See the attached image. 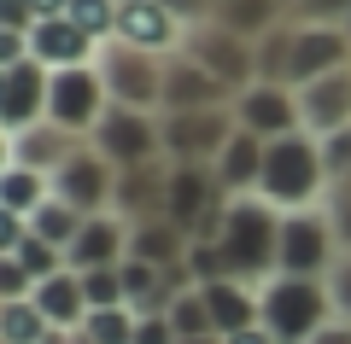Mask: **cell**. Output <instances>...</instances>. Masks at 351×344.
I'll return each instance as SVG.
<instances>
[{
	"label": "cell",
	"instance_id": "d4e9b609",
	"mask_svg": "<svg viewBox=\"0 0 351 344\" xmlns=\"http://www.w3.org/2000/svg\"><path fill=\"white\" fill-rule=\"evenodd\" d=\"M36 309L53 321V327H82L88 321V292H82V274L76 269H59L47 274V280H36Z\"/></svg>",
	"mask_w": 351,
	"mask_h": 344
},
{
	"label": "cell",
	"instance_id": "52a82bcc",
	"mask_svg": "<svg viewBox=\"0 0 351 344\" xmlns=\"http://www.w3.org/2000/svg\"><path fill=\"white\" fill-rule=\"evenodd\" d=\"M199 70H211L217 82H228L240 94L246 82H258V41L234 36V29H223L217 18H199V24H188V36H182V47Z\"/></svg>",
	"mask_w": 351,
	"mask_h": 344
},
{
	"label": "cell",
	"instance_id": "83f0119b",
	"mask_svg": "<svg viewBox=\"0 0 351 344\" xmlns=\"http://www.w3.org/2000/svg\"><path fill=\"white\" fill-rule=\"evenodd\" d=\"M82 222H88L82 210H76V204H64V198L53 193L47 204H41L36 216H29V234H41L47 246H59V251H71V239L82 234Z\"/></svg>",
	"mask_w": 351,
	"mask_h": 344
},
{
	"label": "cell",
	"instance_id": "5b68a950",
	"mask_svg": "<svg viewBox=\"0 0 351 344\" xmlns=\"http://www.w3.org/2000/svg\"><path fill=\"white\" fill-rule=\"evenodd\" d=\"M94 152H100L112 170H147V163H164V123L158 111H135V105H112L94 123Z\"/></svg>",
	"mask_w": 351,
	"mask_h": 344
},
{
	"label": "cell",
	"instance_id": "d6a6232c",
	"mask_svg": "<svg viewBox=\"0 0 351 344\" xmlns=\"http://www.w3.org/2000/svg\"><path fill=\"white\" fill-rule=\"evenodd\" d=\"M6 257H18L29 274H36V280H47V274L71 269V263H64V251H59V246H47L41 234H24V239H18V251H6Z\"/></svg>",
	"mask_w": 351,
	"mask_h": 344
},
{
	"label": "cell",
	"instance_id": "f546056e",
	"mask_svg": "<svg viewBox=\"0 0 351 344\" xmlns=\"http://www.w3.org/2000/svg\"><path fill=\"white\" fill-rule=\"evenodd\" d=\"M135 327H141V315L129 304H117V309H88V321L76 332H88L94 344H135Z\"/></svg>",
	"mask_w": 351,
	"mask_h": 344
},
{
	"label": "cell",
	"instance_id": "484cf974",
	"mask_svg": "<svg viewBox=\"0 0 351 344\" xmlns=\"http://www.w3.org/2000/svg\"><path fill=\"white\" fill-rule=\"evenodd\" d=\"M47 198H53V175L24 170V163H0V210H6V216H24L29 222Z\"/></svg>",
	"mask_w": 351,
	"mask_h": 344
},
{
	"label": "cell",
	"instance_id": "9c48e42d",
	"mask_svg": "<svg viewBox=\"0 0 351 344\" xmlns=\"http://www.w3.org/2000/svg\"><path fill=\"white\" fill-rule=\"evenodd\" d=\"M106 111H112V94H106L100 70L94 64H71V70H53L47 82V123L71 129V135H94Z\"/></svg>",
	"mask_w": 351,
	"mask_h": 344
},
{
	"label": "cell",
	"instance_id": "30bf717a",
	"mask_svg": "<svg viewBox=\"0 0 351 344\" xmlns=\"http://www.w3.org/2000/svg\"><path fill=\"white\" fill-rule=\"evenodd\" d=\"M234 123L258 140H281L293 129H304L299 123V88L293 82H246L234 94Z\"/></svg>",
	"mask_w": 351,
	"mask_h": 344
},
{
	"label": "cell",
	"instance_id": "6da1fadb",
	"mask_svg": "<svg viewBox=\"0 0 351 344\" xmlns=\"http://www.w3.org/2000/svg\"><path fill=\"white\" fill-rule=\"evenodd\" d=\"M217 251H223V263H228L234 280L263 286L269 274L281 269V210L269 204L263 193L228 198L223 222H217Z\"/></svg>",
	"mask_w": 351,
	"mask_h": 344
},
{
	"label": "cell",
	"instance_id": "836d02e7",
	"mask_svg": "<svg viewBox=\"0 0 351 344\" xmlns=\"http://www.w3.org/2000/svg\"><path fill=\"white\" fill-rule=\"evenodd\" d=\"M82 274V269H76ZM82 292H88V309H117V304H129L123 297V263L117 269H88L82 274Z\"/></svg>",
	"mask_w": 351,
	"mask_h": 344
},
{
	"label": "cell",
	"instance_id": "3957f363",
	"mask_svg": "<svg viewBox=\"0 0 351 344\" xmlns=\"http://www.w3.org/2000/svg\"><path fill=\"white\" fill-rule=\"evenodd\" d=\"M334 321V292L311 274H269L258 286V327L276 332V344H311Z\"/></svg>",
	"mask_w": 351,
	"mask_h": 344
},
{
	"label": "cell",
	"instance_id": "4fadbf2b",
	"mask_svg": "<svg viewBox=\"0 0 351 344\" xmlns=\"http://www.w3.org/2000/svg\"><path fill=\"white\" fill-rule=\"evenodd\" d=\"M53 193H59L64 204H76L82 216H100V210H112V198H117V170L94 152V140H88V146L53 175Z\"/></svg>",
	"mask_w": 351,
	"mask_h": 344
},
{
	"label": "cell",
	"instance_id": "f1b7e54d",
	"mask_svg": "<svg viewBox=\"0 0 351 344\" xmlns=\"http://www.w3.org/2000/svg\"><path fill=\"white\" fill-rule=\"evenodd\" d=\"M170 327H176V344H182V339H211V332H217L211 304H205V292H199V286L176 292V304H170Z\"/></svg>",
	"mask_w": 351,
	"mask_h": 344
},
{
	"label": "cell",
	"instance_id": "ee69618b",
	"mask_svg": "<svg viewBox=\"0 0 351 344\" xmlns=\"http://www.w3.org/2000/svg\"><path fill=\"white\" fill-rule=\"evenodd\" d=\"M76 344H94V339H88V332H76Z\"/></svg>",
	"mask_w": 351,
	"mask_h": 344
},
{
	"label": "cell",
	"instance_id": "ba28073f",
	"mask_svg": "<svg viewBox=\"0 0 351 344\" xmlns=\"http://www.w3.org/2000/svg\"><path fill=\"white\" fill-rule=\"evenodd\" d=\"M164 123V158L170 163H217V152L234 140V105L211 111H158Z\"/></svg>",
	"mask_w": 351,
	"mask_h": 344
},
{
	"label": "cell",
	"instance_id": "d6986e66",
	"mask_svg": "<svg viewBox=\"0 0 351 344\" xmlns=\"http://www.w3.org/2000/svg\"><path fill=\"white\" fill-rule=\"evenodd\" d=\"M299 123L311 129L316 140L334 135V129H351V70L316 76V82L299 88Z\"/></svg>",
	"mask_w": 351,
	"mask_h": 344
},
{
	"label": "cell",
	"instance_id": "d590c367",
	"mask_svg": "<svg viewBox=\"0 0 351 344\" xmlns=\"http://www.w3.org/2000/svg\"><path fill=\"white\" fill-rule=\"evenodd\" d=\"M293 18L299 24H346L351 0H293Z\"/></svg>",
	"mask_w": 351,
	"mask_h": 344
},
{
	"label": "cell",
	"instance_id": "b9f144b4",
	"mask_svg": "<svg viewBox=\"0 0 351 344\" xmlns=\"http://www.w3.org/2000/svg\"><path fill=\"white\" fill-rule=\"evenodd\" d=\"M41 344H76V327H53V332H47Z\"/></svg>",
	"mask_w": 351,
	"mask_h": 344
},
{
	"label": "cell",
	"instance_id": "e575fe53",
	"mask_svg": "<svg viewBox=\"0 0 351 344\" xmlns=\"http://www.w3.org/2000/svg\"><path fill=\"white\" fill-rule=\"evenodd\" d=\"M322 163H328V193H334L339 181H351V129L322 135Z\"/></svg>",
	"mask_w": 351,
	"mask_h": 344
},
{
	"label": "cell",
	"instance_id": "f6af8a7d",
	"mask_svg": "<svg viewBox=\"0 0 351 344\" xmlns=\"http://www.w3.org/2000/svg\"><path fill=\"white\" fill-rule=\"evenodd\" d=\"M346 29H351V18H346Z\"/></svg>",
	"mask_w": 351,
	"mask_h": 344
},
{
	"label": "cell",
	"instance_id": "74e56055",
	"mask_svg": "<svg viewBox=\"0 0 351 344\" xmlns=\"http://www.w3.org/2000/svg\"><path fill=\"white\" fill-rule=\"evenodd\" d=\"M135 344H176V327H170V315H141V327H135Z\"/></svg>",
	"mask_w": 351,
	"mask_h": 344
},
{
	"label": "cell",
	"instance_id": "e0dca14e",
	"mask_svg": "<svg viewBox=\"0 0 351 344\" xmlns=\"http://www.w3.org/2000/svg\"><path fill=\"white\" fill-rule=\"evenodd\" d=\"M29 59H41L47 70H71V64H94L100 59V41L88 36V29H76L71 18H36L29 24Z\"/></svg>",
	"mask_w": 351,
	"mask_h": 344
},
{
	"label": "cell",
	"instance_id": "ac0fdd59",
	"mask_svg": "<svg viewBox=\"0 0 351 344\" xmlns=\"http://www.w3.org/2000/svg\"><path fill=\"white\" fill-rule=\"evenodd\" d=\"M129 257V222L117 216V210H100V216L82 222V234L71 239V251H64V263L71 269H117V263Z\"/></svg>",
	"mask_w": 351,
	"mask_h": 344
},
{
	"label": "cell",
	"instance_id": "7a4b0ae2",
	"mask_svg": "<svg viewBox=\"0 0 351 344\" xmlns=\"http://www.w3.org/2000/svg\"><path fill=\"white\" fill-rule=\"evenodd\" d=\"M258 193L269 198L281 216L328 204V163H322V140H316L311 129H293V135L269 140V146H263V181H258Z\"/></svg>",
	"mask_w": 351,
	"mask_h": 344
},
{
	"label": "cell",
	"instance_id": "f35d334b",
	"mask_svg": "<svg viewBox=\"0 0 351 344\" xmlns=\"http://www.w3.org/2000/svg\"><path fill=\"white\" fill-rule=\"evenodd\" d=\"M182 24H199V18H211V0H164Z\"/></svg>",
	"mask_w": 351,
	"mask_h": 344
},
{
	"label": "cell",
	"instance_id": "7402d4cb",
	"mask_svg": "<svg viewBox=\"0 0 351 344\" xmlns=\"http://www.w3.org/2000/svg\"><path fill=\"white\" fill-rule=\"evenodd\" d=\"M263 146H269V140H258V135H246V129H234V140L217 152L211 170H217V181H223L228 198L258 193V181H263Z\"/></svg>",
	"mask_w": 351,
	"mask_h": 344
},
{
	"label": "cell",
	"instance_id": "8fae6325",
	"mask_svg": "<svg viewBox=\"0 0 351 344\" xmlns=\"http://www.w3.org/2000/svg\"><path fill=\"white\" fill-rule=\"evenodd\" d=\"M351 70V29L346 24H299L293 18V64H287V82L304 88L316 76H334Z\"/></svg>",
	"mask_w": 351,
	"mask_h": 344
},
{
	"label": "cell",
	"instance_id": "2e32d148",
	"mask_svg": "<svg viewBox=\"0 0 351 344\" xmlns=\"http://www.w3.org/2000/svg\"><path fill=\"white\" fill-rule=\"evenodd\" d=\"M211 105H234V88L217 82L211 70H199L188 53H170V64H164V111H211Z\"/></svg>",
	"mask_w": 351,
	"mask_h": 344
},
{
	"label": "cell",
	"instance_id": "603a6c76",
	"mask_svg": "<svg viewBox=\"0 0 351 344\" xmlns=\"http://www.w3.org/2000/svg\"><path fill=\"white\" fill-rule=\"evenodd\" d=\"M199 292H205V304H211L217 339H228V332H240V327H258V286H252V280L223 274V280L199 286Z\"/></svg>",
	"mask_w": 351,
	"mask_h": 344
},
{
	"label": "cell",
	"instance_id": "277c9868",
	"mask_svg": "<svg viewBox=\"0 0 351 344\" xmlns=\"http://www.w3.org/2000/svg\"><path fill=\"white\" fill-rule=\"evenodd\" d=\"M164 53H147V47H129V41H100V59H94V70H100L106 94H112V105H135V111H164Z\"/></svg>",
	"mask_w": 351,
	"mask_h": 344
},
{
	"label": "cell",
	"instance_id": "4316f807",
	"mask_svg": "<svg viewBox=\"0 0 351 344\" xmlns=\"http://www.w3.org/2000/svg\"><path fill=\"white\" fill-rule=\"evenodd\" d=\"M53 321L36 309V297H6L0 304V344H41Z\"/></svg>",
	"mask_w": 351,
	"mask_h": 344
},
{
	"label": "cell",
	"instance_id": "8d00e7d4",
	"mask_svg": "<svg viewBox=\"0 0 351 344\" xmlns=\"http://www.w3.org/2000/svg\"><path fill=\"white\" fill-rule=\"evenodd\" d=\"M29 292H36V274L18 257H0V304H6V297H29Z\"/></svg>",
	"mask_w": 351,
	"mask_h": 344
},
{
	"label": "cell",
	"instance_id": "7c38bea8",
	"mask_svg": "<svg viewBox=\"0 0 351 344\" xmlns=\"http://www.w3.org/2000/svg\"><path fill=\"white\" fill-rule=\"evenodd\" d=\"M47 82H53V70L41 59L0 64V129L6 135H18L29 123H47Z\"/></svg>",
	"mask_w": 351,
	"mask_h": 344
},
{
	"label": "cell",
	"instance_id": "4dcf8cb0",
	"mask_svg": "<svg viewBox=\"0 0 351 344\" xmlns=\"http://www.w3.org/2000/svg\"><path fill=\"white\" fill-rule=\"evenodd\" d=\"M287 64H293V18L258 41V82H287Z\"/></svg>",
	"mask_w": 351,
	"mask_h": 344
},
{
	"label": "cell",
	"instance_id": "ffe728a7",
	"mask_svg": "<svg viewBox=\"0 0 351 344\" xmlns=\"http://www.w3.org/2000/svg\"><path fill=\"white\" fill-rule=\"evenodd\" d=\"M193 251V234L170 216H147V222H129V257L152 263V269H182Z\"/></svg>",
	"mask_w": 351,
	"mask_h": 344
},
{
	"label": "cell",
	"instance_id": "ab89813d",
	"mask_svg": "<svg viewBox=\"0 0 351 344\" xmlns=\"http://www.w3.org/2000/svg\"><path fill=\"white\" fill-rule=\"evenodd\" d=\"M311 344H351V321H346V315H334V321H328V327L316 332Z\"/></svg>",
	"mask_w": 351,
	"mask_h": 344
},
{
	"label": "cell",
	"instance_id": "60d3db41",
	"mask_svg": "<svg viewBox=\"0 0 351 344\" xmlns=\"http://www.w3.org/2000/svg\"><path fill=\"white\" fill-rule=\"evenodd\" d=\"M223 344H276V332L269 327H240V332H228Z\"/></svg>",
	"mask_w": 351,
	"mask_h": 344
},
{
	"label": "cell",
	"instance_id": "1f68e13d",
	"mask_svg": "<svg viewBox=\"0 0 351 344\" xmlns=\"http://www.w3.org/2000/svg\"><path fill=\"white\" fill-rule=\"evenodd\" d=\"M64 18H71L76 29H88L94 41H112L117 36V0H71Z\"/></svg>",
	"mask_w": 351,
	"mask_h": 344
},
{
	"label": "cell",
	"instance_id": "8992f818",
	"mask_svg": "<svg viewBox=\"0 0 351 344\" xmlns=\"http://www.w3.org/2000/svg\"><path fill=\"white\" fill-rule=\"evenodd\" d=\"M339 234H334V216L328 204L316 210H293L281 216V269L276 274H311V280H328L339 269Z\"/></svg>",
	"mask_w": 351,
	"mask_h": 344
},
{
	"label": "cell",
	"instance_id": "44dd1931",
	"mask_svg": "<svg viewBox=\"0 0 351 344\" xmlns=\"http://www.w3.org/2000/svg\"><path fill=\"white\" fill-rule=\"evenodd\" d=\"M164 193H170V158H164V163H147V170H117V198H112V210H117L123 222L164 216Z\"/></svg>",
	"mask_w": 351,
	"mask_h": 344
},
{
	"label": "cell",
	"instance_id": "5bb4252c",
	"mask_svg": "<svg viewBox=\"0 0 351 344\" xmlns=\"http://www.w3.org/2000/svg\"><path fill=\"white\" fill-rule=\"evenodd\" d=\"M182 36H188V24H182L164 0H117V41L170 59V53L182 47Z\"/></svg>",
	"mask_w": 351,
	"mask_h": 344
},
{
	"label": "cell",
	"instance_id": "7bdbcfd3",
	"mask_svg": "<svg viewBox=\"0 0 351 344\" xmlns=\"http://www.w3.org/2000/svg\"><path fill=\"white\" fill-rule=\"evenodd\" d=\"M182 344H223V339H217V332H211V339H182Z\"/></svg>",
	"mask_w": 351,
	"mask_h": 344
},
{
	"label": "cell",
	"instance_id": "cb8c5ba5",
	"mask_svg": "<svg viewBox=\"0 0 351 344\" xmlns=\"http://www.w3.org/2000/svg\"><path fill=\"white\" fill-rule=\"evenodd\" d=\"M211 18L246 41H263L269 29H281L293 18V0H211Z\"/></svg>",
	"mask_w": 351,
	"mask_h": 344
},
{
	"label": "cell",
	"instance_id": "9a60e30c",
	"mask_svg": "<svg viewBox=\"0 0 351 344\" xmlns=\"http://www.w3.org/2000/svg\"><path fill=\"white\" fill-rule=\"evenodd\" d=\"M82 146H88V135H71V129H59V123H29V129H18V135H6V163L59 175Z\"/></svg>",
	"mask_w": 351,
	"mask_h": 344
}]
</instances>
